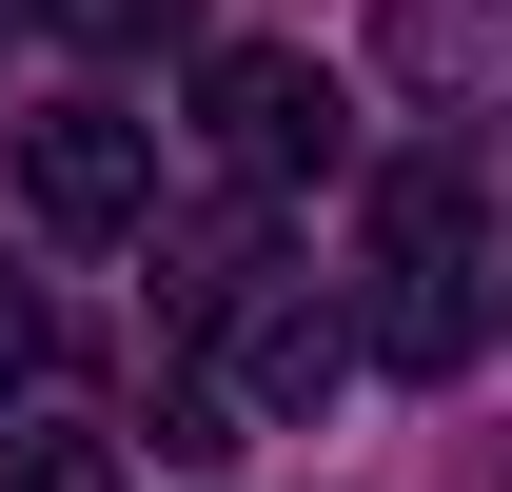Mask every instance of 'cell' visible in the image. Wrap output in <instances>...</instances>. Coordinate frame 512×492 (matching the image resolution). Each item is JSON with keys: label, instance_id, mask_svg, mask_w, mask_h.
I'll list each match as a JSON object with an SVG mask.
<instances>
[{"label": "cell", "instance_id": "cell-7", "mask_svg": "<svg viewBox=\"0 0 512 492\" xmlns=\"http://www.w3.org/2000/svg\"><path fill=\"white\" fill-rule=\"evenodd\" d=\"M40 20H60L79 60H138V40H178V0H40Z\"/></svg>", "mask_w": 512, "mask_h": 492}, {"label": "cell", "instance_id": "cell-1", "mask_svg": "<svg viewBox=\"0 0 512 492\" xmlns=\"http://www.w3.org/2000/svg\"><path fill=\"white\" fill-rule=\"evenodd\" d=\"M473 276H493V178H473L453 138L375 158V315H355V355L453 374V355H473Z\"/></svg>", "mask_w": 512, "mask_h": 492}, {"label": "cell", "instance_id": "cell-6", "mask_svg": "<svg viewBox=\"0 0 512 492\" xmlns=\"http://www.w3.org/2000/svg\"><path fill=\"white\" fill-rule=\"evenodd\" d=\"M0 492H119L99 433H0Z\"/></svg>", "mask_w": 512, "mask_h": 492}, {"label": "cell", "instance_id": "cell-3", "mask_svg": "<svg viewBox=\"0 0 512 492\" xmlns=\"http://www.w3.org/2000/svg\"><path fill=\"white\" fill-rule=\"evenodd\" d=\"M20 197H40L60 237H138V217H158V119H119V99H40V119H20Z\"/></svg>", "mask_w": 512, "mask_h": 492}, {"label": "cell", "instance_id": "cell-8", "mask_svg": "<svg viewBox=\"0 0 512 492\" xmlns=\"http://www.w3.org/2000/svg\"><path fill=\"white\" fill-rule=\"evenodd\" d=\"M40 355H60V335H40V296H20V276H0V414H20V394H40Z\"/></svg>", "mask_w": 512, "mask_h": 492}, {"label": "cell", "instance_id": "cell-4", "mask_svg": "<svg viewBox=\"0 0 512 492\" xmlns=\"http://www.w3.org/2000/svg\"><path fill=\"white\" fill-rule=\"evenodd\" d=\"M217 355H237V414H316L335 374H355V335H335L316 296H237V315H217Z\"/></svg>", "mask_w": 512, "mask_h": 492}, {"label": "cell", "instance_id": "cell-5", "mask_svg": "<svg viewBox=\"0 0 512 492\" xmlns=\"http://www.w3.org/2000/svg\"><path fill=\"white\" fill-rule=\"evenodd\" d=\"M375 40H394V79H434V99H473V79H512V0H394Z\"/></svg>", "mask_w": 512, "mask_h": 492}, {"label": "cell", "instance_id": "cell-2", "mask_svg": "<svg viewBox=\"0 0 512 492\" xmlns=\"http://www.w3.org/2000/svg\"><path fill=\"white\" fill-rule=\"evenodd\" d=\"M197 119H217V158H237L256 197H296V178L355 158V79H335L316 40H217V60H197Z\"/></svg>", "mask_w": 512, "mask_h": 492}]
</instances>
